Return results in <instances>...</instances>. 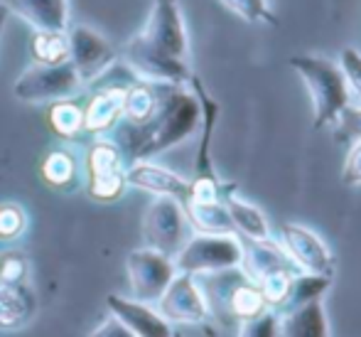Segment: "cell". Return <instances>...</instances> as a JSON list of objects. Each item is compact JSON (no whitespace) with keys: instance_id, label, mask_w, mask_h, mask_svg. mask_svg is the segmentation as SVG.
I'll return each mask as SVG.
<instances>
[{"instance_id":"1","label":"cell","mask_w":361,"mask_h":337,"mask_svg":"<svg viewBox=\"0 0 361 337\" xmlns=\"http://www.w3.org/2000/svg\"><path fill=\"white\" fill-rule=\"evenodd\" d=\"M200 101L190 91V86L160 84V104L155 116L138 129L118 124V129L114 131V141L123 150L126 162L152 160L155 155L172 150L195 136L200 131Z\"/></svg>"},{"instance_id":"2","label":"cell","mask_w":361,"mask_h":337,"mask_svg":"<svg viewBox=\"0 0 361 337\" xmlns=\"http://www.w3.org/2000/svg\"><path fill=\"white\" fill-rule=\"evenodd\" d=\"M288 64L302 79L312 101V131L334 129L342 111L352 104V94L339 64L322 54H293Z\"/></svg>"},{"instance_id":"3","label":"cell","mask_w":361,"mask_h":337,"mask_svg":"<svg viewBox=\"0 0 361 337\" xmlns=\"http://www.w3.org/2000/svg\"><path fill=\"white\" fill-rule=\"evenodd\" d=\"M197 280L204 290L212 320L221 325H236L238 328V325L251 323L271 310L261 288L241 268L200 276Z\"/></svg>"},{"instance_id":"4","label":"cell","mask_w":361,"mask_h":337,"mask_svg":"<svg viewBox=\"0 0 361 337\" xmlns=\"http://www.w3.org/2000/svg\"><path fill=\"white\" fill-rule=\"evenodd\" d=\"M126 158L114 138H94L84 155V192L89 200L111 204L118 202L128 190Z\"/></svg>"},{"instance_id":"5","label":"cell","mask_w":361,"mask_h":337,"mask_svg":"<svg viewBox=\"0 0 361 337\" xmlns=\"http://www.w3.org/2000/svg\"><path fill=\"white\" fill-rule=\"evenodd\" d=\"M243 259V244L236 234H192L172 261L177 273L209 276L219 271L238 268Z\"/></svg>"},{"instance_id":"6","label":"cell","mask_w":361,"mask_h":337,"mask_svg":"<svg viewBox=\"0 0 361 337\" xmlns=\"http://www.w3.org/2000/svg\"><path fill=\"white\" fill-rule=\"evenodd\" d=\"M140 234H143V247L175 259L195 232L187 219L185 204L172 197H152L140 222Z\"/></svg>"},{"instance_id":"7","label":"cell","mask_w":361,"mask_h":337,"mask_svg":"<svg viewBox=\"0 0 361 337\" xmlns=\"http://www.w3.org/2000/svg\"><path fill=\"white\" fill-rule=\"evenodd\" d=\"M79 74L72 62L64 64H32L15 79L13 96L23 104H54V101L76 99L81 94Z\"/></svg>"},{"instance_id":"8","label":"cell","mask_w":361,"mask_h":337,"mask_svg":"<svg viewBox=\"0 0 361 337\" xmlns=\"http://www.w3.org/2000/svg\"><path fill=\"white\" fill-rule=\"evenodd\" d=\"M126 69L130 71L135 81H147V84H172V86H187L192 71L187 62L175 59L157 49L152 42H147L143 35H135L126 42L121 52Z\"/></svg>"},{"instance_id":"9","label":"cell","mask_w":361,"mask_h":337,"mask_svg":"<svg viewBox=\"0 0 361 337\" xmlns=\"http://www.w3.org/2000/svg\"><path fill=\"white\" fill-rule=\"evenodd\" d=\"M278 244L286 252V256L293 261V266L300 273L310 276H332L337 268V259H334L332 249L327 247L322 237L314 229L305 227L298 222H286L278 227Z\"/></svg>"},{"instance_id":"10","label":"cell","mask_w":361,"mask_h":337,"mask_svg":"<svg viewBox=\"0 0 361 337\" xmlns=\"http://www.w3.org/2000/svg\"><path fill=\"white\" fill-rule=\"evenodd\" d=\"M126 273H128L130 298L155 305L177 276V268L175 261L165 254L138 247L126 256Z\"/></svg>"},{"instance_id":"11","label":"cell","mask_w":361,"mask_h":337,"mask_svg":"<svg viewBox=\"0 0 361 337\" xmlns=\"http://www.w3.org/2000/svg\"><path fill=\"white\" fill-rule=\"evenodd\" d=\"M69 40V62L79 74L81 84H94L106 74L116 62H118L121 52L114 47L106 35L99 30L89 28V25H74L67 28Z\"/></svg>"},{"instance_id":"12","label":"cell","mask_w":361,"mask_h":337,"mask_svg":"<svg viewBox=\"0 0 361 337\" xmlns=\"http://www.w3.org/2000/svg\"><path fill=\"white\" fill-rule=\"evenodd\" d=\"M157 313L167 320L170 325H209L212 313L207 305L204 290L195 276L177 273L162 298L155 303Z\"/></svg>"},{"instance_id":"13","label":"cell","mask_w":361,"mask_h":337,"mask_svg":"<svg viewBox=\"0 0 361 337\" xmlns=\"http://www.w3.org/2000/svg\"><path fill=\"white\" fill-rule=\"evenodd\" d=\"M143 37L152 42L157 49L175 59L187 62V52H190V40H187V28L182 10L177 0H167V3H152V13L147 18V25L143 28Z\"/></svg>"},{"instance_id":"14","label":"cell","mask_w":361,"mask_h":337,"mask_svg":"<svg viewBox=\"0 0 361 337\" xmlns=\"http://www.w3.org/2000/svg\"><path fill=\"white\" fill-rule=\"evenodd\" d=\"M126 182H128V187H135V190L147 192L152 197H172L182 204L190 197V180L187 177L152 160L128 162L126 165Z\"/></svg>"},{"instance_id":"15","label":"cell","mask_w":361,"mask_h":337,"mask_svg":"<svg viewBox=\"0 0 361 337\" xmlns=\"http://www.w3.org/2000/svg\"><path fill=\"white\" fill-rule=\"evenodd\" d=\"M187 86H190V91L197 96V101H200V111H202L200 146H197L195 175H192V180H216L214 162H212V141H214V131H216V124H219L221 106H219V101L209 94V91H207V86L202 84V79L197 74L190 76Z\"/></svg>"},{"instance_id":"16","label":"cell","mask_w":361,"mask_h":337,"mask_svg":"<svg viewBox=\"0 0 361 337\" xmlns=\"http://www.w3.org/2000/svg\"><path fill=\"white\" fill-rule=\"evenodd\" d=\"M128 84H106L84 104V136L106 138L123 119V101Z\"/></svg>"},{"instance_id":"17","label":"cell","mask_w":361,"mask_h":337,"mask_svg":"<svg viewBox=\"0 0 361 337\" xmlns=\"http://www.w3.org/2000/svg\"><path fill=\"white\" fill-rule=\"evenodd\" d=\"M106 305L111 315H116L135 337H175V328L157 313L155 305L140 303L121 293H111L106 298Z\"/></svg>"},{"instance_id":"18","label":"cell","mask_w":361,"mask_h":337,"mask_svg":"<svg viewBox=\"0 0 361 337\" xmlns=\"http://www.w3.org/2000/svg\"><path fill=\"white\" fill-rule=\"evenodd\" d=\"M221 202L226 207L236 237L246 239V242H268V239H273L271 222H268L266 212L258 204L238 195L236 185H221Z\"/></svg>"},{"instance_id":"19","label":"cell","mask_w":361,"mask_h":337,"mask_svg":"<svg viewBox=\"0 0 361 337\" xmlns=\"http://www.w3.org/2000/svg\"><path fill=\"white\" fill-rule=\"evenodd\" d=\"M10 15L27 23L35 32H67L69 0H0Z\"/></svg>"},{"instance_id":"20","label":"cell","mask_w":361,"mask_h":337,"mask_svg":"<svg viewBox=\"0 0 361 337\" xmlns=\"http://www.w3.org/2000/svg\"><path fill=\"white\" fill-rule=\"evenodd\" d=\"M278 337H332L324 298L281 310L278 313Z\"/></svg>"},{"instance_id":"21","label":"cell","mask_w":361,"mask_h":337,"mask_svg":"<svg viewBox=\"0 0 361 337\" xmlns=\"http://www.w3.org/2000/svg\"><path fill=\"white\" fill-rule=\"evenodd\" d=\"M39 177L54 192H74L81 187V162L72 148L59 146L44 153L39 162Z\"/></svg>"},{"instance_id":"22","label":"cell","mask_w":361,"mask_h":337,"mask_svg":"<svg viewBox=\"0 0 361 337\" xmlns=\"http://www.w3.org/2000/svg\"><path fill=\"white\" fill-rule=\"evenodd\" d=\"M37 300L30 285H0V333H18L35 318Z\"/></svg>"},{"instance_id":"23","label":"cell","mask_w":361,"mask_h":337,"mask_svg":"<svg viewBox=\"0 0 361 337\" xmlns=\"http://www.w3.org/2000/svg\"><path fill=\"white\" fill-rule=\"evenodd\" d=\"M157 104H160V84H147V81H135L128 84L123 101V119L126 126H145L155 116Z\"/></svg>"},{"instance_id":"24","label":"cell","mask_w":361,"mask_h":337,"mask_svg":"<svg viewBox=\"0 0 361 337\" xmlns=\"http://www.w3.org/2000/svg\"><path fill=\"white\" fill-rule=\"evenodd\" d=\"M44 119H47L49 131H52L59 141L69 143L84 136V104H79L76 99H64V101L47 104Z\"/></svg>"},{"instance_id":"25","label":"cell","mask_w":361,"mask_h":337,"mask_svg":"<svg viewBox=\"0 0 361 337\" xmlns=\"http://www.w3.org/2000/svg\"><path fill=\"white\" fill-rule=\"evenodd\" d=\"M185 212L195 234H236L224 202H209V204L187 202Z\"/></svg>"},{"instance_id":"26","label":"cell","mask_w":361,"mask_h":337,"mask_svg":"<svg viewBox=\"0 0 361 337\" xmlns=\"http://www.w3.org/2000/svg\"><path fill=\"white\" fill-rule=\"evenodd\" d=\"M32 64H64L69 62L67 32H35L30 40Z\"/></svg>"},{"instance_id":"27","label":"cell","mask_w":361,"mask_h":337,"mask_svg":"<svg viewBox=\"0 0 361 337\" xmlns=\"http://www.w3.org/2000/svg\"><path fill=\"white\" fill-rule=\"evenodd\" d=\"M332 276H310V273H298L290 288V298L286 308H295V305L312 303V300H322L324 293L332 288ZM283 308V310H286ZM281 313V310H278Z\"/></svg>"},{"instance_id":"28","label":"cell","mask_w":361,"mask_h":337,"mask_svg":"<svg viewBox=\"0 0 361 337\" xmlns=\"http://www.w3.org/2000/svg\"><path fill=\"white\" fill-rule=\"evenodd\" d=\"M30 227V214L20 202L5 200L0 202V244L10 247V244L20 242Z\"/></svg>"},{"instance_id":"29","label":"cell","mask_w":361,"mask_h":337,"mask_svg":"<svg viewBox=\"0 0 361 337\" xmlns=\"http://www.w3.org/2000/svg\"><path fill=\"white\" fill-rule=\"evenodd\" d=\"M228 13L241 18L243 23H258V25H271L278 28V15L268 5V0H219Z\"/></svg>"},{"instance_id":"30","label":"cell","mask_w":361,"mask_h":337,"mask_svg":"<svg viewBox=\"0 0 361 337\" xmlns=\"http://www.w3.org/2000/svg\"><path fill=\"white\" fill-rule=\"evenodd\" d=\"M30 259L23 252H3L0 254V285H10V288H18V285H30Z\"/></svg>"},{"instance_id":"31","label":"cell","mask_w":361,"mask_h":337,"mask_svg":"<svg viewBox=\"0 0 361 337\" xmlns=\"http://www.w3.org/2000/svg\"><path fill=\"white\" fill-rule=\"evenodd\" d=\"M337 64H339V69H342L344 79H347L349 94L359 101L357 106H361V52L357 47H344L342 52H339Z\"/></svg>"},{"instance_id":"32","label":"cell","mask_w":361,"mask_h":337,"mask_svg":"<svg viewBox=\"0 0 361 337\" xmlns=\"http://www.w3.org/2000/svg\"><path fill=\"white\" fill-rule=\"evenodd\" d=\"M332 136L337 143H349V146L361 141V106L349 104L342 111V116L332 129Z\"/></svg>"},{"instance_id":"33","label":"cell","mask_w":361,"mask_h":337,"mask_svg":"<svg viewBox=\"0 0 361 337\" xmlns=\"http://www.w3.org/2000/svg\"><path fill=\"white\" fill-rule=\"evenodd\" d=\"M236 337H278V313L276 310H268L261 318L238 325Z\"/></svg>"},{"instance_id":"34","label":"cell","mask_w":361,"mask_h":337,"mask_svg":"<svg viewBox=\"0 0 361 337\" xmlns=\"http://www.w3.org/2000/svg\"><path fill=\"white\" fill-rule=\"evenodd\" d=\"M339 180H342L344 187H361V141L352 143V148H349Z\"/></svg>"},{"instance_id":"35","label":"cell","mask_w":361,"mask_h":337,"mask_svg":"<svg viewBox=\"0 0 361 337\" xmlns=\"http://www.w3.org/2000/svg\"><path fill=\"white\" fill-rule=\"evenodd\" d=\"M86 337H135V335L130 333V330L126 328L116 315H109V318L101 320V325H96V328L91 330Z\"/></svg>"},{"instance_id":"36","label":"cell","mask_w":361,"mask_h":337,"mask_svg":"<svg viewBox=\"0 0 361 337\" xmlns=\"http://www.w3.org/2000/svg\"><path fill=\"white\" fill-rule=\"evenodd\" d=\"M8 8H5L3 3H0V35H3V28H5V20H8Z\"/></svg>"},{"instance_id":"37","label":"cell","mask_w":361,"mask_h":337,"mask_svg":"<svg viewBox=\"0 0 361 337\" xmlns=\"http://www.w3.org/2000/svg\"><path fill=\"white\" fill-rule=\"evenodd\" d=\"M152 3H167V0H152Z\"/></svg>"},{"instance_id":"38","label":"cell","mask_w":361,"mask_h":337,"mask_svg":"<svg viewBox=\"0 0 361 337\" xmlns=\"http://www.w3.org/2000/svg\"><path fill=\"white\" fill-rule=\"evenodd\" d=\"M175 337H185V335H180V333H175Z\"/></svg>"}]
</instances>
